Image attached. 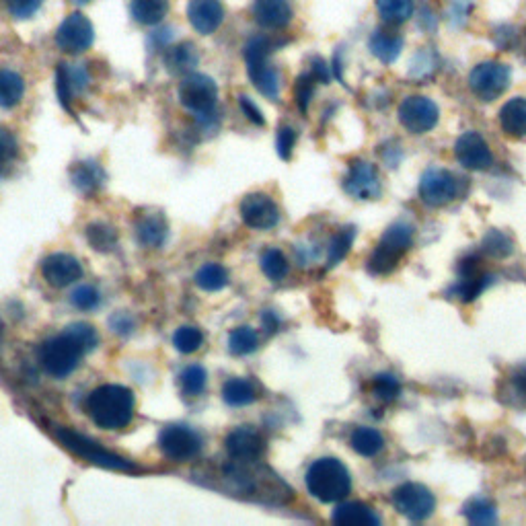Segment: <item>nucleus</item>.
Listing matches in <instances>:
<instances>
[{
    "label": "nucleus",
    "mask_w": 526,
    "mask_h": 526,
    "mask_svg": "<svg viewBox=\"0 0 526 526\" xmlns=\"http://www.w3.org/2000/svg\"><path fill=\"white\" fill-rule=\"evenodd\" d=\"M194 479L210 490L266 506H286L294 498L292 487L261 461L231 459L194 471Z\"/></svg>",
    "instance_id": "f257e3e1"
},
{
    "label": "nucleus",
    "mask_w": 526,
    "mask_h": 526,
    "mask_svg": "<svg viewBox=\"0 0 526 526\" xmlns=\"http://www.w3.org/2000/svg\"><path fill=\"white\" fill-rule=\"evenodd\" d=\"M97 344L99 335L93 325L74 323L42 346L40 362L50 377L66 379L81 366L83 358L97 348Z\"/></svg>",
    "instance_id": "f03ea898"
},
{
    "label": "nucleus",
    "mask_w": 526,
    "mask_h": 526,
    "mask_svg": "<svg viewBox=\"0 0 526 526\" xmlns=\"http://www.w3.org/2000/svg\"><path fill=\"white\" fill-rule=\"evenodd\" d=\"M134 393L122 385L97 387L87 397V413L97 428L124 430L134 418Z\"/></svg>",
    "instance_id": "7ed1b4c3"
},
{
    "label": "nucleus",
    "mask_w": 526,
    "mask_h": 526,
    "mask_svg": "<svg viewBox=\"0 0 526 526\" xmlns=\"http://www.w3.org/2000/svg\"><path fill=\"white\" fill-rule=\"evenodd\" d=\"M284 44H286L284 40H276V37L257 35L251 37L249 44L245 46L249 79L263 97H268L272 101L280 99V72L274 64H270L268 58Z\"/></svg>",
    "instance_id": "20e7f679"
},
{
    "label": "nucleus",
    "mask_w": 526,
    "mask_h": 526,
    "mask_svg": "<svg viewBox=\"0 0 526 526\" xmlns=\"http://www.w3.org/2000/svg\"><path fill=\"white\" fill-rule=\"evenodd\" d=\"M307 490L323 504L342 502L352 490L350 471L333 457L319 459L307 471Z\"/></svg>",
    "instance_id": "39448f33"
},
{
    "label": "nucleus",
    "mask_w": 526,
    "mask_h": 526,
    "mask_svg": "<svg viewBox=\"0 0 526 526\" xmlns=\"http://www.w3.org/2000/svg\"><path fill=\"white\" fill-rule=\"evenodd\" d=\"M54 436L62 442L64 448L70 450V453H74L77 457H81L87 463H93L97 467L111 469V471H122V473H138V471H142L130 459H124V457H120L116 453H111V450L103 448L95 440H91V438H87V436H83L79 432H74V430L56 426Z\"/></svg>",
    "instance_id": "423d86ee"
},
{
    "label": "nucleus",
    "mask_w": 526,
    "mask_h": 526,
    "mask_svg": "<svg viewBox=\"0 0 526 526\" xmlns=\"http://www.w3.org/2000/svg\"><path fill=\"white\" fill-rule=\"evenodd\" d=\"M413 235H416V229H413L409 222H395L393 227L387 229V233L381 237L372 255L368 257V272L372 276L391 274L399 266V261L405 257V253L411 249Z\"/></svg>",
    "instance_id": "0eeeda50"
},
{
    "label": "nucleus",
    "mask_w": 526,
    "mask_h": 526,
    "mask_svg": "<svg viewBox=\"0 0 526 526\" xmlns=\"http://www.w3.org/2000/svg\"><path fill=\"white\" fill-rule=\"evenodd\" d=\"M512 72L502 62L477 64L469 74V89L479 101H494L502 97L510 87Z\"/></svg>",
    "instance_id": "6e6552de"
},
{
    "label": "nucleus",
    "mask_w": 526,
    "mask_h": 526,
    "mask_svg": "<svg viewBox=\"0 0 526 526\" xmlns=\"http://www.w3.org/2000/svg\"><path fill=\"white\" fill-rule=\"evenodd\" d=\"M159 448L173 463H190L202 453V438L190 426L171 424L161 430Z\"/></svg>",
    "instance_id": "1a4fd4ad"
},
{
    "label": "nucleus",
    "mask_w": 526,
    "mask_h": 526,
    "mask_svg": "<svg viewBox=\"0 0 526 526\" xmlns=\"http://www.w3.org/2000/svg\"><path fill=\"white\" fill-rule=\"evenodd\" d=\"M179 101L196 118L210 116L216 109L218 87L206 74H187L179 87Z\"/></svg>",
    "instance_id": "9d476101"
},
{
    "label": "nucleus",
    "mask_w": 526,
    "mask_h": 526,
    "mask_svg": "<svg viewBox=\"0 0 526 526\" xmlns=\"http://www.w3.org/2000/svg\"><path fill=\"white\" fill-rule=\"evenodd\" d=\"M395 510L411 522L428 520L436 510V498L422 483H403L391 498Z\"/></svg>",
    "instance_id": "9b49d317"
},
{
    "label": "nucleus",
    "mask_w": 526,
    "mask_h": 526,
    "mask_svg": "<svg viewBox=\"0 0 526 526\" xmlns=\"http://www.w3.org/2000/svg\"><path fill=\"white\" fill-rule=\"evenodd\" d=\"M420 196L426 206L442 208L461 196V179L446 169H428L420 181Z\"/></svg>",
    "instance_id": "f8f14e48"
},
{
    "label": "nucleus",
    "mask_w": 526,
    "mask_h": 526,
    "mask_svg": "<svg viewBox=\"0 0 526 526\" xmlns=\"http://www.w3.org/2000/svg\"><path fill=\"white\" fill-rule=\"evenodd\" d=\"M95 42V27L83 13H70L56 31V46L66 54H83Z\"/></svg>",
    "instance_id": "ddd939ff"
},
{
    "label": "nucleus",
    "mask_w": 526,
    "mask_h": 526,
    "mask_svg": "<svg viewBox=\"0 0 526 526\" xmlns=\"http://www.w3.org/2000/svg\"><path fill=\"white\" fill-rule=\"evenodd\" d=\"M440 120L438 105L428 97H407L399 105V122L411 134H426L436 128Z\"/></svg>",
    "instance_id": "4468645a"
},
{
    "label": "nucleus",
    "mask_w": 526,
    "mask_h": 526,
    "mask_svg": "<svg viewBox=\"0 0 526 526\" xmlns=\"http://www.w3.org/2000/svg\"><path fill=\"white\" fill-rule=\"evenodd\" d=\"M492 276L483 272L481 259L477 255H467L459 261V280L450 290V294L457 296L461 303H473V300L490 286Z\"/></svg>",
    "instance_id": "2eb2a0df"
},
{
    "label": "nucleus",
    "mask_w": 526,
    "mask_h": 526,
    "mask_svg": "<svg viewBox=\"0 0 526 526\" xmlns=\"http://www.w3.org/2000/svg\"><path fill=\"white\" fill-rule=\"evenodd\" d=\"M344 190L354 200H379L383 194L379 171L366 161H352L348 175L344 177Z\"/></svg>",
    "instance_id": "dca6fc26"
},
{
    "label": "nucleus",
    "mask_w": 526,
    "mask_h": 526,
    "mask_svg": "<svg viewBox=\"0 0 526 526\" xmlns=\"http://www.w3.org/2000/svg\"><path fill=\"white\" fill-rule=\"evenodd\" d=\"M241 218L249 229L270 231L280 222V208L268 194H249L241 202Z\"/></svg>",
    "instance_id": "f3484780"
},
{
    "label": "nucleus",
    "mask_w": 526,
    "mask_h": 526,
    "mask_svg": "<svg viewBox=\"0 0 526 526\" xmlns=\"http://www.w3.org/2000/svg\"><path fill=\"white\" fill-rule=\"evenodd\" d=\"M457 161L471 171H485L494 163V155L479 132H465L455 144Z\"/></svg>",
    "instance_id": "a211bd4d"
},
{
    "label": "nucleus",
    "mask_w": 526,
    "mask_h": 526,
    "mask_svg": "<svg viewBox=\"0 0 526 526\" xmlns=\"http://www.w3.org/2000/svg\"><path fill=\"white\" fill-rule=\"evenodd\" d=\"M224 448H227L229 459L259 461L266 453V440L253 426H241L227 436Z\"/></svg>",
    "instance_id": "6ab92c4d"
},
{
    "label": "nucleus",
    "mask_w": 526,
    "mask_h": 526,
    "mask_svg": "<svg viewBox=\"0 0 526 526\" xmlns=\"http://www.w3.org/2000/svg\"><path fill=\"white\" fill-rule=\"evenodd\" d=\"M44 280L54 288L70 286L83 276L81 261L68 253H52L42 261Z\"/></svg>",
    "instance_id": "aec40b11"
},
{
    "label": "nucleus",
    "mask_w": 526,
    "mask_h": 526,
    "mask_svg": "<svg viewBox=\"0 0 526 526\" xmlns=\"http://www.w3.org/2000/svg\"><path fill=\"white\" fill-rule=\"evenodd\" d=\"M187 19L198 33L212 35L224 23V7L220 0H190Z\"/></svg>",
    "instance_id": "412c9836"
},
{
    "label": "nucleus",
    "mask_w": 526,
    "mask_h": 526,
    "mask_svg": "<svg viewBox=\"0 0 526 526\" xmlns=\"http://www.w3.org/2000/svg\"><path fill=\"white\" fill-rule=\"evenodd\" d=\"M251 13L261 27L270 31H280L292 21V7L288 0H255Z\"/></svg>",
    "instance_id": "4be33fe9"
},
{
    "label": "nucleus",
    "mask_w": 526,
    "mask_h": 526,
    "mask_svg": "<svg viewBox=\"0 0 526 526\" xmlns=\"http://www.w3.org/2000/svg\"><path fill=\"white\" fill-rule=\"evenodd\" d=\"M136 241L144 249H161L169 237V224L163 214L150 212L136 220Z\"/></svg>",
    "instance_id": "5701e85b"
},
{
    "label": "nucleus",
    "mask_w": 526,
    "mask_h": 526,
    "mask_svg": "<svg viewBox=\"0 0 526 526\" xmlns=\"http://www.w3.org/2000/svg\"><path fill=\"white\" fill-rule=\"evenodd\" d=\"M70 181L74 187H77V192H81L83 196H93L105 185L107 175L97 161L85 159L70 167Z\"/></svg>",
    "instance_id": "b1692460"
},
{
    "label": "nucleus",
    "mask_w": 526,
    "mask_h": 526,
    "mask_svg": "<svg viewBox=\"0 0 526 526\" xmlns=\"http://www.w3.org/2000/svg\"><path fill=\"white\" fill-rule=\"evenodd\" d=\"M331 520L340 526H377L381 516L364 502H346L333 510Z\"/></svg>",
    "instance_id": "393cba45"
},
{
    "label": "nucleus",
    "mask_w": 526,
    "mask_h": 526,
    "mask_svg": "<svg viewBox=\"0 0 526 526\" xmlns=\"http://www.w3.org/2000/svg\"><path fill=\"white\" fill-rule=\"evenodd\" d=\"M498 397L510 407H526V366L510 370L508 377L498 387Z\"/></svg>",
    "instance_id": "a878e982"
},
{
    "label": "nucleus",
    "mask_w": 526,
    "mask_h": 526,
    "mask_svg": "<svg viewBox=\"0 0 526 526\" xmlns=\"http://www.w3.org/2000/svg\"><path fill=\"white\" fill-rule=\"evenodd\" d=\"M368 46H370V52L377 56L383 64H393L403 50V37L395 31L379 29L372 33Z\"/></svg>",
    "instance_id": "bb28decb"
},
{
    "label": "nucleus",
    "mask_w": 526,
    "mask_h": 526,
    "mask_svg": "<svg viewBox=\"0 0 526 526\" xmlns=\"http://www.w3.org/2000/svg\"><path fill=\"white\" fill-rule=\"evenodd\" d=\"M500 126L512 138L526 136V99H510L500 111Z\"/></svg>",
    "instance_id": "cd10ccee"
},
{
    "label": "nucleus",
    "mask_w": 526,
    "mask_h": 526,
    "mask_svg": "<svg viewBox=\"0 0 526 526\" xmlns=\"http://www.w3.org/2000/svg\"><path fill=\"white\" fill-rule=\"evenodd\" d=\"M222 399L231 407H245L259 399V387L249 379H229L222 387Z\"/></svg>",
    "instance_id": "c85d7f7f"
},
{
    "label": "nucleus",
    "mask_w": 526,
    "mask_h": 526,
    "mask_svg": "<svg viewBox=\"0 0 526 526\" xmlns=\"http://www.w3.org/2000/svg\"><path fill=\"white\" fill-rule=\"evenodd\" d=\"M350 446L356 450V453L360 457H366V459H372L377 457L379 453H383L385 448V438L379 430L374 428H368V426H362V428H356L350 436Z\"/></svg>",
    "instance_id": "c756f323"
},
{
    "label": "nucleus",
    "mask_w": 526,
    "mask_h": 526,
    "mask_svg": "<svg viewBox=\"0 0 526 526\" xmlns=\"http://www.w3.org/2000/svg\"><path fill=\"white\" fill-rule=\"evenodd\" d=\"M130 13L140 25H157L169 13V0H132Z\"/></svg>",
    "instance_id": "7c9ffc66"
},
{
    "label": "nucleus",
    "mask_w": 526,
    "mask_h": 526,
    "mask_svg": "<svg viewBox=\"0 0 526 526\" xmlns=\"http://www.w3.org/2000/svg\"><path fill=\"white\" fill-rule=\"evenodd\" d=\"M200 62V54L194 44L171 46L165 54V64L175 74H190Z\"/></svg>",
    "instance_id": "2f4dec72"
},
{
    "label": "nucleus",
    "mask_w": 526,
    "mask_h": 526,
    "mask_svg": "<svg viewBox=\"0 0 526 526\" xmlns=\"http://www.w3.org/2000/svg\"><path fill=\"white\" fill-rule=\"evenodd\" d=\"M25 95V81L21 74L9 68H0V107L11 109L21 103Z\"/></svg>",
    "instance_id": "473e14b6"
},
{
    "label": "nucleus",
    "mask_w": 526,
    "mask_h": 526,
    "mask_svg": "<svg viewBox=\"0 0 526 526\" xmlns=\"http://www.w3.org/2000/svg\"><path fill=\"white\" fill-rule=\"evenodd\" d=\"M87 241L95 251L109 253L118 247V231L105 222H91L87 227Z\"/></svg>",
    "instance_id": "72a5a7b5"
},
{
    "label": "nucleus",
    "mask_w": 526,
    "mask_h": 526,
    "mask_svg": "<svg viewBox=\"0 0 526 526\" xmlns=\"http://www.w3.org/2000/svg\"><path fill=\"white\" fill-rule=\"evenodd\" d=\"M259 263H261L263 274H266L272 282H282L290 272V263H288L286 255L276 247H270V249L263 251Z\"/></svg>",
    "instance_id": "f704fd0d"
},
{
    "label": "nucleus",
    "mask_w": 526,
    "mask_h": 526,
    "mask_svg": "<svg viewBox=\"0 0 526 526\" xmlns=\"http://www.w3.org/2000/svg\"><path fill=\"white\" fill-rule=\"evenodd\" d=\"M196 286L204 292H218L229 286V272L218 263H206L196 274Z\"/></svg>",
    "instance_id": "c9c22d12"
},
{
    "label": "nucleus",
    "mask_w": 526,
    "mask_h": 526,
    "mask_svg": "<svg viewBox=\"0 0 526 526\" xmlns=\"http://www.w3.org/2000/svg\"><path fill=\"white\" fill-rule=\"evenodd\" d=\"M379 17L389 25H401L413 15V0H377Z\"/></svg>",
    "instance_id": "e433bc0d"
},
{
    "label": "nucleus",
    "mask_w": 526,
    "mask_h": 526,
    "mask_svg": "<svg viewBox=\"0 0 526 526\" xmlns=\"http://www.w3.org/2000/svg\"><path fill=\"white\" fill-rule=\"evenodd\" d=\"M179 383H181V393L185 397H200L206 389L208 374L200 364H190L187 368H183Z\"/></svg>",
    "instance_id": "4c0bfd02"
},
{
    "label": "nucleus",
    "mask_w": 526,
    "mask_h": 526,
    "mask_svg": "<svg viewBox=\"0 0 526 526\" xmlns=\"http://www.w3.org/2000/svg\"><path fill=\"white\" fill-rule=\"evenodd\" d=\"M259 348V335L253 327H237L229 335V350L235 356H247L253 354Z\"/></svg>",
    "instance_id": "58836bf2"
},
{
    "label": "nucleus",
    "mask_w": 526,
    "mask_h": 526,
    "mask_svg": "<svg viewBox=\"0 0 526 526\" xmlns=\"http://www.w3.org/2000/svg\"><path fill=\"white\" fill-rule=\"evenodd\" d=\"M354 237H356V229L346 227L331 239V243L327 247V268L337 266V263H340L350 253Z\"/></svg>",
    "instance_id": "ea45409f"
},
{
    "label": "nucleus",
    "mask_w": 526,
    "mask_h": 526,
    "mask_svg": "<svg viewBox=\"0 0 526 526\" xmlns=\"http://www.w3.org/2000/svg\"><path fill=\"white\" fill-rule=\"evenodd\" d=\"M204 344V331L194 325H183L173 335V346L181 354H194Z\"/></svg>",
    "instance_id": "a19ab883"
},
{
    "label": "nucleus",
    "mask_w": 526,
    "mask_h": 526,
    "mask_svg": "<svg viewBox=\"0 0 526 526\" xmlns=\"http://www.w3.org/2000/svg\"><path fill=\"white\" fill-rule=\"evenodd\" d=\"M463 514L471 524H494L498 520L496 506L485 498L469 500L463 508Z\"/></svg>",
    "instance_id": "79ce46f5"
},
{
    "label": "nucleus",
    "mask_w": 526,
    "mask_h": 526,
    "mask_svg": "<svg viewBox=\"0 0 526 526\" xmlns=\"http://www.w3.org/2000/svg\"><path fill=\"white\" fill-rule=\"evenodd\" d=\"M17 157H19L17 136L9 128H0V177L9 175Z\"/></svg>",
    "instance_id": "37998d69"
},
{
    "label": "nucleus",
    "mask_w": 526,
    "mask_h": 526,
    "mask_svg": "<svg viewBox=\"0 0 526 526\" xmlns=\"http://www.w3.org/2000/svg\"><path fill=\"white\" fill-rule=\"evenodd\" d=\"M317 79H315V74L309 70L305 74H300L296 85H294V101L300 109V114H307L309 111V105L313 101V95H315V87H317Z\"/></svg>",
    "instance_id": "c03bdc74"
},
{
    "label": "nucleus",
    "mask_w": 526,
    "mask_h": 526,
    "mask_svg": "<svg viewBox=\"0 0 526 526\" xmlns=\"http://www.w3.org/2000/svg\"><path fill=\"white\" fill-rule=\"evenodd\" d=\"M372 395L381 403H393L401 395V383L393 374H377L372 381Z\"/></svg>",
    "instance_id": "a18cd8bd"
},
{
    "label": "nucleus",
    "mask_w": 526,
    "mask_h": 526,
    "mask_svg": "<svg viewBox=\"0 0 526 526\" xmlns=\"http://www.w3.org/2000/svg\"><path fill=\"white\" fill-rule=\"evenodd\" d=\"M481 249L490 255V257H496V259H504L508 255H512L514 251V243L512 239L502 233V231H490L485 235L483 243H481Z\"/></svg>",
    "instance_id": "49530a36"
},
{
    "label": "nucleus",
    "mask_w": 526,
    "mask_h": 526,
    "mask_svg": "<svg viewBox=\"0 0 526 526\" xmlns=\"http://www.w3.org/2000/svg\"><path fill=\"white\" fill-rule=\"evenodd\" d=\"M70 303L79 311H93L99 307L101 296H99L97 288H93V286H79L70 294Z\"/></svg>",
    "instance_id": "de8ad7c7"
},
{
    "label": "nucleus",
    "mask_w": 526,
    "mask_h": 526,
    "mask_svg": "<svg viewBox=\"0 0 526 526\" xmlns=\"http://www.w3.org/2000/svg\"><path fill=\"white\" fill-rule=\"evenodd\" d=\"M7 13L15 19H29L42 9L44 0H3Z\"/></svg>",
    "instance_id": "09e8293b"
},
{
    "label": "nucleus",
    "mask_w": 526,
    "mask_h": 526,
    "mask_svg": "<svg viewBox=\"0 0 526 526\" xmlns=\"http://www.w3.org/2000/svg\"><path fill=\"white\" fill-rule=\"evenodd\" d=\"M56 95H58V101L60 105L66 109V111H72V101H74V89L66 77V70H64V64H58L56 68Z\"/></svg>",
    "instance_id": "8fccbe9b"
},
{
    "label": "nucleus",
    "mask_w": 526,
    "mask_h": 526,
    "mask_svg": "<svg viewBox=\"0 0 526 526\" xmlns=\"http://www.w3.org/2000/svg\"><path fill=\"white\" fill-rule=\"evenodd\" d=\"M438 66V60L432 52H422L416 56V60H413V66L409 70V74L413 79H426V77H432V72L436 70Z\"/></svg>",
    "instance_id": "3c124183"
},
{
    "label": "nucleus",
    "mask_w": 526,
    "mask_h": 526,
    "mask_svg": "<svg viewBox=\"0 0 526 526\" xmlns=\"http://www.w3.org/2000/svg\"><path fill=\"white\" fill-rule=\"evenodd\" d=\"M276 146H278V155L288 161L292 157V150L296 146V132L290 126H282L278 130V138H276Z\"/></svg>",
    "instance_id": "603ef678"
},
{
    "label": "nucleus",
    "mask_w": 526,
    "mask_h": 526,
    "mask_svg": "<svg viewBox=\"0 0 526 526\" xmlns=\"http://www.w3.org/2000/svg\"><path fill=\"white\" fill-rule=\"evenodd\" d=\"M109 327H111V331L118 333V335H130L136 329V319L130 313L118 311L116 315H111Z\"/></svg>",
    "instance_id": "864d4df0"
},
{
    "label": "nucleus",
    "mask_w": 526,
    "mask_h": 526,
    "mask_svg": "<svg viewBox=\"0 0 526 526\" xmlns=\"http://www.w3.org/2000/svg\"><path fill=\"white\" fill-rule=\"evenodd\" d=\"M239 105H241V111L245 114V118L251 122V124H257V126H263L266 124V120H263L259 107L249 99V97H239Z\"/></svg>",
    "instance_id": "5fc2aeb1"
},
{
    "label": "nucleus",
    "mask_w": 526,
    "mask_h": 526,
    "mask_svg": "<svg viewBox=\"0 0 526 526\" xmlns=\"http://www.w3.org/2000/svg\"><path fill=\"white\" fill-rule=\"evenodd\" d=\"M494 40L502 50H510L516 46V33L512 27H502L494 33Z\"/></svg>",
    "instance_id": "6e6d98bb"
},
{
    "label": "nucleus",
    "mask_w": 526,
    "mask_h": 526,
    "mask_svg": "<svg viewBox=\"0 0 526 526\" xmlns=\"http://www.w3.org/2000/svg\"><path fill=\"white\" fill-rule=\"evenodd\" d=\"M311 72L315 74V79H317L319 83H327V81H329V66H327L321 58H315V60H313Z\"/></svg>",
    "instance_id": "4d7b16f0"
},
{
    "label": "nucleus",
    "mask_w": 526,
    "mask_h": 526,
    "mask_svg": "<svg viewBox=\"0 0 526 526\" xmlns=\"http://www.w3.org/2000/svg\"><path fill=\"white\" fill-rule=\"evenodd\" d=\"M261 323H263V329H266L268 333H276L280 329V319L274 311H266L261 315Z\"/></svg>",
    "instance_id": "13d9d810"
},
{
    "label": "nucleus",
    "mask_w": 526,
    "mask_h": 526,
    "mask_svg": "<svg viewBox=\"0 0 526 526\" xmlns=\"http://www.w3.org/2000/svg\"><path fill=\"white\" fill-rule=\"evenodd\" d=\"M74 3H77V5H87V3H91V0H74Z\"/></svg>",
    "instance_id": "bf43d9fd"
},
{
    "label": "nucleus",
    "mask_w": 526,
    "mask_h": 526,
    "mask_svg": "<svg viewBox=\"0 0 526 526\" xmlns=\"http://www.w3.org/2000/svg\"><path fill=\"white\" fill-rule=\"evenodd\" d=\"M3 329H5V325H3V321H0V335H3Z\"/></svg>",
    "instance_id": "052dcab7"
}]
</instances>
